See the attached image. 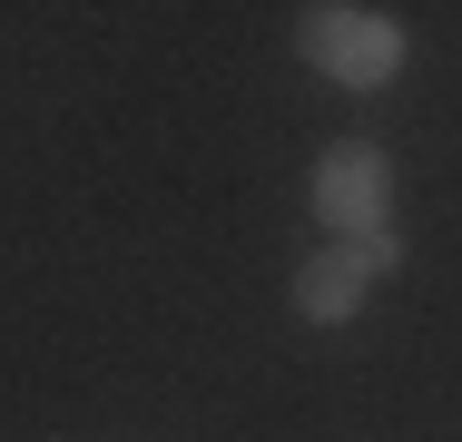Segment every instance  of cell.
<instances>
[{"instance_id": "cell-3", "label": "cell", "mask_w": 462, "mask_h": 442, "mask_svg": "<svg viewBox=\"0 0 462 442\" xmlns=\"http://www.w3.org/2000/svg\"><path fill=\"white\" fill-rule=\"evenodd\" d=\"M393 265H403V236H393V226H383V236H355V246H315V256L295 265V315H305V325H355V305H365Z\"/></svg>"}, {"instance_id": "cell-2", "label": "cell", "mask_w": 462, "mask_h": 442, "mask_svg": "<svg viewBox=\"0 0 462 442\" xmlns=\"http://www.w3.org/2000/svg\"><path fill=\"white\" fill-rule=\"evenodd\" d=\"M315 226H325L335 246L393 226V158H383L374 138H335V148L315 158Z\"/></svg>"}, {"instance_id": "cell-1", "label": "cell", "mask_w": 462, "mask_h": 442, "mask_svg": "<svg viewBox=\"0 0 462 442\" xmlns=\"http://www.w3.org/2000/svg\"><path fill=\"white\" fill-rule=\"evenodd\" d=\"M295 50H305V69H325L335 88H393L403 79V20L365 10V0H315L295 20Z\"/></svg>"}]
</instances>
